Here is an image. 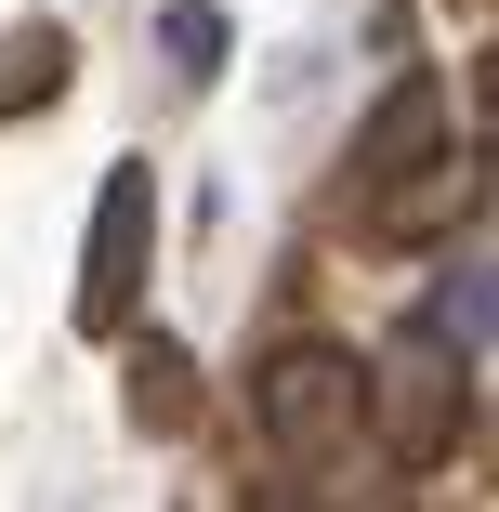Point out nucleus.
I'll return each mask as SVG.
<instances>
[{
  "label": "nucleus",
  "instance_id": "nucleus-11",
  "mask_svg": "<svg viewBox=\"0 0 499 512\" xmlns=\"http://www.w3.org/2000/svg\"><path fill=\"white\" fill-rule=\"evenodd\" d=\"M486 447H499V421H486Z\"/></svg>",
  "mask_w": 499,
  "mask_h": 512
},
{
  "label": "nucleus",
  "instance_id": "nucleus-3",
  "mask_svg": "<svg viewBox=\"0 0 499 512\" xmlns=\"http://www.w3.org/2000/svg\"><path fill=\"white\" fill-rule=\"evenodd\" d=\"M145 250H158V184H145V158H119L106 171V197H92V250H79V342H119L132 329V302H145Z\"/></svg>",
  "mask_w": 499,
  "mask_h": 512
},
{
  "label": "nucleus",
  "instance_id": "nucleus-6",
  "mask_svg": "<svg viewBox=\"0 0 499 512\" xmlns=\"http://www.w3.org/2000/svg\"><path fill=\"white\" fill-rule=\"evenodd\" d=\"M66 79H79V53H66V27H53V14L0 27V119H40Z\"/></svg>",
  "mask_w": 499,
  "mask_h": 512
},
{
  "label": "nucleus",
  "instance_id": "nucleus-1",
  "mask_svg": "<svg viewBox=\"0 0 499 512\" xmlns=\"http://www.w3.org/2000/svg\"><path fill=\"white\" fill-rule=\"evenodd\" d=\"M460 342L421 316V329H394L381 355H368V434H381V460L394 473H447V447H460Z\"/></svg>",
  "mask_w": 499,
  "mask_h": 512
},
{
  "label": "nucleus",
  "instance_id": "nucleus-5",
  "mask_svg": "<svg viewBox=\"0 0 499 512\" xmlns=\"http://www.w3.org/2000/svg\"><path fill=\"white\" fill-rule=\"evenodd\" d=\"M434 145H447V92H434V79H394L381 106H368V132H355V197L394 184L408 158H434Z\"/></svg>",
  "mask_w": 499,
  "mask_h": 512
},
{
  "label": "nucleus",
  "instance_id": "nucleus-10",
  "mask_svg": "<svg viewBox=\"0 0 499 512\" xmlns=\"http://www.w3.org/2000/svg\"><path fill=\"white\" fill-rule=\"evenodd\" d=\"M486 106H499V53H486Z\"/></svg>",
  "mask_w": 499,
  "mask_h": 512
},
{
  "label": "nucleus",
  "instance_id": "nucleus-2",
  "mask_svg": "<svg viewBox=\"0 0 499 512\" xmlns=\"http://www.w3.org/2000/svg\"><path fill=\"white\" fill-rule=\"evenodd\" d=\"M355 421H368V368L342 342H289L263 368V447L289 473H342L355 460Z\"/></svg>",
  "mask_w": 499,
  "mask_h": 512
},
{
  "label": "nucleus",
  "instance_id": "nucleus-4",
  "mask_svg": "<svg viewBox=\"0 0 499 512\" xmlns=\"http://www.w3.org/2000/svg\"><path fill=\"white\" fill-rule=\"evenodd\" d=\"M486 197V171L460 158V145H434V158H408L394 184H368V237H394V250H421V237H447L460 211Z\"/></svg>",
  "mask_w": 499,
  "mask_h": 512
},
{
  "label": "nucleus",
  "instance_id": "nucleus-9",
  "mask_svg": "<svg viewBox=\"0 0 499 512\" xmlns=\"http://www.w3.org/2000/svg\"><path fill=\"white\" fill-rule=\"evenodd\" d=\"M158 53H171L184 79H211V66H224V14H211V0H171V14H158Z\"/></svg>",
  "mask_w": 499,
  "mask_h": 512
},
{
  "label": "nucleus",
  "instance_id": "nucleus-7",
  "mask_svg": "<svg viewBox=\"0 0 499 512\" xmlns=\"http://www.w3.org/2000/svg\"><path fill=\"white\" fill-rule=\"evenodd\" d=\"M132 421H145V434H184V421H197V381H184V342H145V355H132Z\"/></svg>",
  "mask_w": 499,
  "mask_h": 512
},
{
  "label": "nucleus",
  "instance_id": "nucleus-8",
  "mask_svg": "<svg viewBox=\"0 0 499 512\" xmlns=\"http://www.w3.org/2000/svg\"><path fill=\"white\" fill-rule=\"evenodd\" d=\"M421 316H434L460 355H486V342H499V276H473V263H460V276H434V302H421Z\"/></svg>",
  "mask_w": 499,
  "mask_h": 512
}]
</instances>
